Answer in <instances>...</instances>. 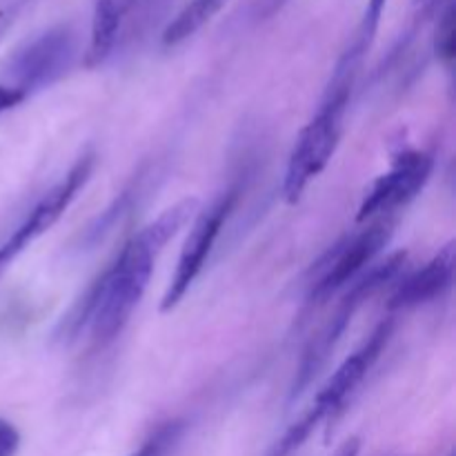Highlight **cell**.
Returning <instances> with one entry per match:
<instances>
[{
	"mask_svg": "<svg viewBox=\"0 0 456 456\" xmlns=\"http://www.w3.org/2000/svg\"><path fill=\"white\" fill-rule=\"evenodd\" d=\"M196 209L199 199H183L134 234L116 261L94 281L74 314L65 319L62 330L67 337L76 338V334L89 325L94 346L107 347L114 343L145 297L159 254L187 225Z\"/></svg>",
	"mask_w": 456,
	"mask_h": 456,
	"instance_id": "cell-1",
	"label": "cell"
},
{
	"mask_svg": "<svg viewBox=\"0 0 456 456\" xmlns=\"http://www.w3.org/2000/svg\"><path fill=\"white\" fill-rule=\"evenodd\" d=\"M356 76L334 71L319 110L305 123L289 151L283 178V196L288 203H298L303 191L328 167L343 136V120L350 107Z\"/></svg>",
	"mask_w": 456,
	"mask_h": 456,
	"instance_id": "cell-2",
	"label": "cell"
},
{
	"mask_svg": "<svg viewBox=\"0 0 456 456\" xmlns=\"http://www.w3.org/2000/svg\"><path fill=\"white\" fill-rule=\"evenodd\" d=\"M405 263H408V252H395L387 258H383L381 263H374L370 265L354 283L347 285V292L343 297V301L338 303L337 312L330 316L328 323L310 338V343L303 350L301 361H298L297 377H294L292 390H289V401L298 399L307 387L312 386L316 377L323 372L325 365L332 359L334 350L341 343L343 334L350 328L352 319L356 316V312L363 307L365 301H370L372 297H377L381 289H386L387 285L395 279H399V274L403 272Z\"/></svg>",
	"mask_w": 456,
	"mask_h": 456,
	"instance_id": "cell-3",
	"label": "cell"
},
{
	"mask_svg": "<svg viewBox=\"0 0 456 456\" xmlns=\"http://www.w3.org/2000/svg\"><path fill=\"white\" fill-rule=\"evenodd\" d=\"M396 230V216H379L370 221L365 230L356 232L354 236H347L341 243L334 245L328 256L321 261V276L312 283L307 303L310 305H321L338 289L354 283L368 265H372L374 258L387 248L390 239Z\"/></svg>",
	"mask_w": 456,
	"mask_h": 456,
	"instance_id": "cell-4",
	"label": "cell"
},
{
	"mask_svg": "<svg viewBox=\"0 0 456 456\" xmlns=\"http://www.w3.org/2000/svg\"><path fill=\"white\" fill-rule=\"evenodd\" d=\"M240 191H243L240 183H232L203 212H199L185 243H183L181 254H178L176 270H174L172 281H169L167 292H165L163 301H160V312L163 314L172 312L185 298L194 281L200 276L218 236H221L223 227H225L227 218L232 216L236 203H239Z\"/></svg>",
	"mask_w": 456,
	"mask_h": 456,
	"instance_id": "cell-5",
	"label": "cell"
},
{
	"mask_svg": "<svg viewBox=\"0 0 456 456\" xmlns=\"http://www.w3.org/2000/svg\"><path fill=\"white\" fill-rule=\"evenodd\" d=\"M94 167H96V154L94 151H85L78 160L69 167V172L47 191L40 196L38 203L29 209L20 225L12 232L7 240L0 245V276L7 272V267L29 248L34 240H38L45 232L52 230L62 214L69 209L74 203L78 191L87 185L89 176H92Z\"/></svg>",
	"mask_w": 456,
	"mask_h": 456,
	"instance_id": "cell-6",
	"label": "cell"
},
{
	"mask_svg": "<svg viewBox=\"0 0 456 456\" xmlns=\"http://www.w3.org/2000/svg\"><path fill=\"white\" fill-rule=\"evenodd\" d=\"M76 34L69 25H56L52 29L36 36L20 52L13 56L9 65V83L27 98L36 92L52 87L65 78L67 71L74 67Z\"/></svg>",
	"mask_w": 456,
	"mask_h": 456,
	"instance_id": "cell-7",
	"label": "cell"
},
{
	"mask_svg": "<svg viewBox=\"0 0 456 456\" xmlns=\"http://www.w3.org/2000/svg\"><path fill=\"white\" fill-rule=\"evenodd\" d=\"M435 169V156L421 150H403L395 156L390 172L381 174L365 194L356 223H368L379 216L396 214L417 199Z\"/></svg>",
	"mask_w": 456,
	"mask_h": 456,
	"instance_id": "cell-8",
	"label": "cell"
},
{
	"mask_svg": "<svg viewBox=\"0 0 456 456\" xmlns=\"http://www.w3.org/2000/svg\"><path fill=\"white\" fill-rule=\"evenodd\" d=\"M395 319L387 316L383 319L377 328L372 330L368 338L361 343V347H356L346 361L337 368V372L328 379L323 387L319 390L314 399V408L319 410L323 421H334V419L341 414V410L346 408L347 399L356 392V387L365 381L370 370L377 365V361L381 359V354L386 352L387 343H390L392 334H395Z\"/></svg>",
	"mask_w": 456,
	"mask_h": 456,
	"instance_id": "cell-9",
	"label": "cell"
},
{
	"mask_svg": "<svg viewBox=\"0 0 456 456\" xmlns=\"http://www.w3.org/2000/svg\"><path fill=\"white\" fill-rule=\"evenodd\" d=\"M456 267V248L448 243L441 248L421 270L412 272L403 283L396 288L390 298V310H410V307L426 305L445 292L452 285Z\"/></svg>",
	"mask_w": 456,
	"mask_h": 456,
	"instance_id": "cell-10",
	"label": "cell"
},
{
	"mask_svg": "<svg viewBox=\"0 0 456 456\" xmlns=\"http://www.w3.org/2000/svg\"><path fill=\"white\" fill-rule=\"evenodd\" d=\"M125 25V0H96L85 67H101L114 53Z\"/></svg>",
	"mask_w": 456,
	"mask_h": 456,
	"instance_id": "cell-11",
	"label": "cell"
},
{
	"mask_svg": "<svg viewBox=\"0 0 456 456\" xmlns=\"http://www.w3.org/2000/svg\"><path fill=\"white\" fill-rule=\"evenodd\" d=\"M227 0H191L187 7L181 9L176 18L165 27L163 31V45L165 47H174V45L183 43L203 25H208L223 7Z\"/></svg>",
	"mask_w": 456,
	"mask_h": 456,
	"instance_id": "cell-12",
	"label": "cell"
},
{
	"mask_svg": "<svg viewBox=\"0 0 456 456\" xmlns=\"http://www.w3.org/2000/svg\"><path fill=\"white\" fill-rule=\"evenodd\" d=\"M142 176H145V172L138 174L136 181H134L132 185L125 187V190L118 194V199H116L114 203H111L110 208H107L105 212H102L101 216H98L96 221H94L92 225L87 227V234H85V243L94 245V243H98V240L105 239L107 232L114 230L116 223H118L120 218H123L125 214L129 212V209H132V205L136 203L138 194H141V190H142Z\"/></svg>",
	"mask_w": 456,
	"mask_h": 456,
	"instance_id": "cell-13",
	"label": "cell"
},
{
	"mask_svg": "<svg viewBox=\"0 0 456 456\" xmlns=\"http://www.w3.org/2000/svg\"><path fill=\"white\" fill-rule=\"evenodd\" d=\"M387 0H368V7H365L363 20H361L359 31H356L354 40H352L350 47L343 52L341 58L354 62V65H363V58L368 53V49L372 47L374 36L379 31V22H381L383 12H386Z\"/></svg>",
	"mask_w": 456,
	"mask_h": 456,
	"instance_id": "cell-14",
	"label": "cell"
},
{
	"mask_svg": "<svg viewBox=\"0 0 456 456\" xmlns=\"http://www.w3.org/2000/svg\"><path fill=\"white\" fill-rule=\"evenodd\" d=\"M321 421H323V417H321L319 410L312 405L298 421H294L292 426L283 432V436L272 445L267 456H294L303 445H305V441L310 439L312 432L319 428Z\"/></svg>",
	"mask_w": 456,
	"mask_h": 456,
	"instance_id": "cell-15",
	"label": "cell"
},
{
	"mask_svg": "<svg viewBox=\"0 0 456 456\" xmlns=\"http://www.w3.org/2000/svg\"><path fill=\"white\" fill-rule=\"evenodd\" d=\"M183 432H185V421H183V419H172V421L156 428L150 435V439H147L136 452H132L129 456H167L174 448H176Z\"/></svg>",
	"mask_w": 456,
	"mask_h": 456,
	"instance_id": "cell-16",
	"label": "cell"
},
{
	"mask_svg": "<svg viewBox=\"0 0 456 456\" xmlns=\"http://www.w3.org/2000/svg\"><path fill=\"white\" fill-rule=\"evenodd\" d=\"M172 0H125V22L136 20V27H150L165 16Z\"/></svg>",
	"mask_w": 456,
	"mask_h": 456,
	"instance_id": "cell-17",
	"label": "cell"
},
{
	"mask_svg": "<svg viewBox=\"0 0 456 456\" xmlns=\"http://www.w3.org/2000/svg\"><path fill=\"white\" fill-rule=\"evenodd\" d=\"M454 40H456L454 38V9L452 4H448L439 18V27H436V38H435L436 56H439V61L448 67L452 65L454 61V49H456Z\"/></svg>",
	"mask_w": 456,
	"mask_h": 456,
	"instance_id": "cell-18",
	"label": "cell"
},
{
	"mask_svg": "<svg viewBox=\"0 0 456 456\" xmlns=\"http://www.w3.org/2000/svg\"><path fill=\"white\" fill-rule=\"evenodd\" d=\"M20 450V432L7 419H0V456H16Z\"/></svg>",
	"mask_w": 456,
	"mask_h": 456,
	"instance_id": "cell-19",
	"label": "cell"
},
{
	"mask_svg": "<svg viewBox=\"0 0 456 456\" xmlns=\"http://www.w3.org/2000/svg\"><path fill=\"white\" fill-rule=\"evenodd\" d=\"M27 96L22 92H18L16 87H12V85H0V116L7 114V111H12L13 107H18L20 102H25Z\"/></svg>",
	"mask_w": 456,
	"mask_h": 456,
	"instance_id": "cell-20",
	"label": "cell"
},
{
	"mask_svg": "<svg viewBox=\"0 0 456 456\" xmlns=\"http://www.w3.org/2000/svg\"><path fill=\"white\" fill-rule=\"evenodd\" d=\"M288 3L289 0H258L256 18L258 20H267V18L276 16V13H279Z\"/></svg>",
	"mask_w": 456,
	"mask_h": 456,
	"instance_id": "cell-21",
	"label": "cell"
},
{
	"mask_svg": "<svg viewBox=\"0 0 456 456\" xmlns=\"http://www.w3.org/2000/svg\"><path fill=\"white\" fill-rule=\"evenodd\" d=\"M18 7L16 4H0V43L7 36V31L12 29L13 20H16Z\"/></svg>",
	"mask_w": 456,
	"mask_h": 456,
	"instance_id": "cell-22",
	"label": "cell"
},
{
	"mask_svg": "<svg viewBox=\"0 0 456 456\" xmlns=\"http://www.w3.org/2000/svg\"><path fill=\"white\" fill-rule=\"evenodd\" d=\"M361 454V439L359 436H350L341 448L334 452V456H359Z\"/></svg>",
	"mask_w": 456,
	"mask_h": 456,
	"instance_id": "cell-23",
	"label": "cell"
},
{
	"mask_svg": "<svg viewBox=\"0 0 456 456\" xmlns=\"http://www.w3.org/2000/svg\"><path fill=\"white\" fill-rule=\"evenodd\" d=\"M445 0H421V9L426 13H432L436 12V9H441V4H444Z\"/></svg>",
	"mask_w": 456,
	"mask_h": 456,
	"instance_id": "cell-24",
	"label": "cell"
}]
</instances>
